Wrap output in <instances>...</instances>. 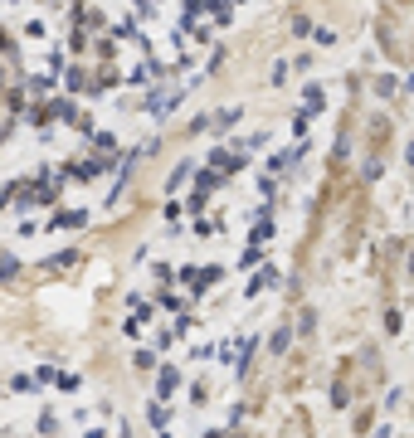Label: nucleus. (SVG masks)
Wrapping results in <instances>:
<instances>
[{
  "instance_id": "nucleus-2",
  "label": "nucleus",
  "mask_w": 414,
  "mask_h": 438,
  "mask_svg": "<svg viewBox=\"0 0 414 438\" xmlns=\"http://www.w3.org/2000/svg\"><path fill=\"white\" fill-rule=\"evenodd\" d=\"M268 351H273V356H283V351H288V326H283V332H273V341H268Z\"/></svg>"
},
{
  "instance_id": "nucleus-4",
  "label": "nucleus",
  "mask_w": 414,
  "mask_h": 438,
  "mask_svg": "<svg viewBox=\"0 0 414 438\" xmlns=\"http://www.w3.org/2000/svg\"><path fill=\"white\" fill-rule=\"evenodd\" d=\"M409 161H414V141H409Z\"/></svg>"
},
{
  "instance_id": "nucleus-3",
  "label": "nucleus",
  "mask_w": 414,
  "mask_h": 438,
  "mask_svg": "<svg viewBox=\"0 0 414 438\" xmlns=\"http://www.w3.org/2000/svg\"><path fill=\"white\" fill-rule=\"evenodd\" d=\"M176 380H181L176 370H161V395H171V390H176Z\"/></svg>"
},
{
  "instance_id": "nucleus-1",
  "label": "nucleus",
  "mask_w": 414,
  "mask_h": 438,
  "mask_svg": "<svg viewBox=\"0 0 414 438\" xmlns=\"http://www.w3.org/2000/svg\"><path fill=\"white\" fill-rule=\"evenodd\" d=\"M351 370H356V360H346V365L336 370V380H332V404H336V409L351 404Z\"/></svg>"
}]
</instances>
